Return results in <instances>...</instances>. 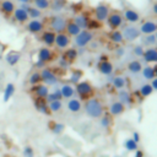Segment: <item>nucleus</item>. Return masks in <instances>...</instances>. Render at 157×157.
Listing matches in <instances>:
<instances>
[{
    "instance_id": "21",
    "label": "nucleus",
    "mask_w": 157,
    "mask_h": 157,
    "mask_svg": "<svg viewBox=\"0 0 157 157\" xmlns=\"http://www.w3.org/2000/svg\"><path fill=\"white\" fill-rule=\"evenodd\" d=\"M74 22L81 28V29H86V28H88V22H90V18L86 16V15H82V13H80V15H76L75 16V18H74Z\"/></svg>"
},
{
    "instance_id": "11",
    "label": "nucleus",
    "mask_w": 157,
    "mask_h": 157,
    "mask_svg": "<svg viewBox=\"0 0 157 157\" xmlns=\"http://www.w3.org/2000/svg\"><path fill=\"white\" fill-rule=\"evenodd\" d=\"M34 107L42 114H45V115H49L50 114V110H49V107H48V102L45 101V98L36 97L34 98Z\"/></svg>"
},
{
    "instance_id": "23",
    "label": "nucleus",
    "mask_w": 157,
    "mask_h": 157,
    "mask_svg": "<svg viewBox=\"0 0 157 157\" xmlns=\"http://www.w3.org/2000/svg\"><path fill=\"white\" fill-rule=\"evenodd\" d=\"M15 94V85L13 83H7L4 88V93H2V101L4 102H9L10 98H12V96Z\"/></svg>"
},
{
    "instance_id": "30",
    "label": "nucleus",
    "mask_w": 157,
    "mask_h": 157,
    "mask_svg": "<svg viewBox=\"0 0 157 157\" xmlns=\"http://www.w3.org/2000/svg\"><path fill=\"white\" fill-rule=\"evenodd\" d=\"M67 109H69L70 112H72V113L78 112V110L81 109V103H80V101H78V99H75V98L70 99V101L67 102Z\"/></svg>"
},
{
    "instance_id": "10",
    "label": "nucleus",
    "mask_w": 157,
    "mask_h": 157,
    "mask_svg": "<svg viewBox=\"0 0 157 157\" xmlns=\"http://www.w3.org/2000/svg\"><path fill=\"white\" fill-rule=\"evenodd\" d=\"M54 44H55L58 48H60V49L67 48L69 44H70V36L66 34V33H64V32H61V33H56Z\"/></svg>"
},
{
    "instance_id": "7",
    "label": "nucleus",
    "mask_w": 157,
    "mask_h": 157,
    "mask_svg": "<svg viewBox=\"0 0 157 157\" xmlns=\"http://www.w3.org/2000/svg\"><path fill=\"white\" fill-rule=\"evenodd\" d=\"M43 28H44V23L39 18H31L29 21H27V29L29 33L33 34L40 33L43 32Z\"/></svg>"
},
{
    "instance_id": "48",
    "label": "nucleus",
    "mask_w": 157,
    "mask_h": 157,
    "mask_svg": "<svg viewBox=\"0 0 157 157\" xmlns=\"http://www.w3.org/2000/svg\"><path fill=\"white\" fill-rule=\"evenodd\" d=\"M101 27V23H99V21H97V20H90V22H88V28H99Z\"/></svg>"
},
{
    "instance_id": "53",
    "label": "nucleus",
    "mask_w": 157,
    "mask_h": 157,
    "mask_svg": "<svg viewBox=\"0 0 157 157\" xmlns=\"http://www.w3.org/2000/svg\"><path fill=\"white\" fill-rule=\"evenodd\" d=\"M123 54H124V48H118L117 49V55L118 56H121Z\"/></svg>"
},
{
    "instance_id": "2",
    "label": "nucleus",
    "mask_w": 157,
    "mask_h": 157,
    "mask_svg": "<svg viewBox=\"0 0 157 157\" xmlns=\"http://www.w3.org/2000/svg\"><path fill=\"white\" fill-rule=\"evenodd\" d=\"M66 23L67 21L63 17V16H59V15H55L53 17H50L49 20V26H50V29L55 33H61L65 31V27H66Z\"/></svg>"
},
{
    "instance_id": "3",
    "label": "nucleus",
    "mask_w": 157,
    "mask_h": 157,
    "mask_svg": "<svg viewBox=\"0 0 157 157\" xmlns=\"http://www.w3.org/2000/svg\"><path fill=\"white\" fill-rule=\"evenodd\" d=\"M92 38H93L92 32H90L87 29H81L80 33L77 36H75V44L80 48H83L92 40Z\"/></svg>"
},
{
    "instance_id": "5",
    "label": "nucleus",
    "mask_w": 157,
    "mask_h": 157,
    "mask_svg": "<svg viewBox=\"0 0 157 157\" xmlns=\"http://www.w3.org/2000/svg\"><path fill=\"white\" fill-rule=\"evenodd\" d=\"M121 33H123V37H124V39L125 40H128V42H132V40H135V39H137L139 37H140V29L137 28V27H135V26H126L123 31H121Z\"/></svg>"
},
{
    "instance_id": "9",
    "label": "nucleus",
    "mask_w": 157,
    "mask_h": 157,
    "mask_svg": "<svg viewBox=\"0 0 157 157\" xmlns=\"http://www.w3.org/2000/svg\"><path fill=\"white\" fill-rule=\"evenodd\" d=\"M92 86L90 82L87 81H82V82H77L76 83V92L82 97V98H86L87 96H90L92 93Z\"/></svg>"
},
{
    "instance_id": "20",
    "label": "nucleus",
    "mask_w": 157,
    "mask_h": 157,
    "mask_svg": "<svg viewBox=\"0 0 157 157\" xmlns=\"http://www.w3.org/2000/svg\"><path fill=\"white\" fill-rule=\"evenodd\" d=\"M124 18L128 22L134 23V22H137L140 20V15H139L137 11H135L132 9H125V11H124Z\"/></svg>"
},
{
    "instance_id": "17",
    "label": "nucleus",
    "mask_w": 157,
    "mask_h": 157,
    "mask_svg": "<svg viewBox=\"0 0 157 157\" xmlns=\"http://www.w3.org/2000/svg\"><path fill=\"white\" fill-rule=\"evenodd\" d=\"M20 59H21V54L18 52H15V50H11L5 55V61L10 66H15L16 64H18Z\"/></svg>"
},
{
    "instance_id": "6",
    "label": "nucleus",
    "mask_w": 157,
    "mask_h": 157,
    "mask_svg": "<svg viewBox=\"0 0 157 157\" xmlns=\"http://www.w3.org/2000/svg\"><path fill=\"white\" fill-rule=\"evenodd\" d=\"M123 21H124V17H123L119 12L109 13L108 17H107V25H108L112 29H118V28L123 25Z\"/></svg>"
},
{
    "instance_id": "42",
    "label": "nucleus",
    "mask_w": 157,
    "mask_h": 157,
    "mask_svg": "<svg viewBox=\"0 0 157 157\" xmlns=\"http://www.w3.org/2000/svg\"><path fill=\"white\" fill-rule=\"evenodd\" d=\"M152 92H153V88H152V86L148 85V83L144 85V86L140 88V94H141L142 97H148Z\"/></svg>"
},
{
    "instance_id": "25",
    "label": "nucleus",
    "mask_w": 157,
    "mask_h": 157,
    "mask_svg": "<svg viewBox=\"0 0 157 157\" xmlns=\"http://www.w3.org/2000/svg\"><path fill=\"white\" fill-rule=\"evenodd\" d=\"M118 99H119V102L123 103V104H131V103H132V97H131V94H130L128 91H125V90H121V91L118 92Z\"/></svg>"
},
{
    "instance_id": "29",
    "label": "nucleus",
    "mask_w": 157,
    "mask_h": 157,
    "mask_svg": "<svg viewBox=\"0 0 157 157\" xmlns=\"http://www.w3.org/2000/svg\"><path fill=\"white\" fill-rule=\"evenodd\" d=\"M61 98H63V96H61V91H60V88H55L53 92H49V93L47 94L45 101L49 103V102H52V101H56V99L61 101Z\"/></svg>"
},
{
    "instance_id": "57",
    "label": "nucleus",
    "mask_w": 157,
    "mask_h": 157,
    "mask_svg": "<svg viewBox=\"0 0 157 157\" xmlns=\"http://www.w3.org/2000/svg\"><path fill=\"white\" fill-rule=\"evenodd\" d=\"M17 1H18V2H21V4H22V2H29V1H31V0H17Z\"/></svg>"
},
{
    "instance_id": "18",
    "label": "nucleus",
    "mask_w": 157,
    "mask_h": 157,
    "mask_svg": "<svg viewBox=\"0 0 157 157\" xmlns=\"http://www.w3.org/2000/svg\"><path fill=\"white\" fill-rule=\"evenodd\" d=\"M38 59L44 61V63H48L53 59V53L52 50L48 48V47H44V48H40L38 50Z\"/></svg>"
},
{
    "instance_id": "39",
    "label": "nucleus",
    "mask_w": 157,
    "mask_h": 157,
    "mask_svg": "<svg viewBox=\"0 0 157 157\" xmlns=\"http://www.w3.org/2000/svg\"><path fill=\"white\" fill-rule=\"evenodd\" d=\"M141 71H142V75H144V77H145L146 80H152V78L155 77L153 67H151V66H146V67L141 69Z\"/></svg>"
},
{
    "instance_id": "37",
    "label": "nucleus",
    "mask_w": 157,
    "mask_h": 157,
    "mask_svg": "<svg viewBox=\"0 0 157 157\" xmlns=\"http://www.w3.org/2000/svg\"><path fill=\"white\" fill-rule=\"evenodd\" d=\"M29 18H39L42 16V10L37 9L36 6H29V9L27 10Z\"/></svg>"
},
{
    "instance_id": "12",
    "label": "nucleus",
    "mask_w": 157,
    "mask_h": 157,
    "mask_svg": "<svg viewBox=\"0 0 157 157\" xmlns=\"http://www.w3.org/2000/svg\"><path fill=\"white\" fill-rule=\"evenodd\" d=\"M15 2L11 0H2L0 2V12L5 16H11L15 11Z\"/></svg>"
},
{
    "instance_id": "50",
    "label": "nucleus",
    "mask_w": 157,
    "mask_h": 157,
    "mask_svg": "<svg viewBox=\"0 0 157 157\" xmlns=\"http://www.w3.org/2000/svg\"><path fill=\"white\" fill-rule=\"evenodd\" d=\"M44 66H45V63H44V61H42V60H39V59L36 61V67H38V69H43Z\"/></svg>"
},
{
    "instance_id": "26",
    "label": "nucleus",
    "mask_w": 157,
    "mask_h": 157,
    "mask_svg": "<svg viewBox=\"0 0 157 157\" xmlns=\"http://www.w3.org/2000/svg\"><path fill=\"white\" fill-rule=\"evenodd\" d=\"M60 91H61L63 98H71L74 96V93H75V88L71 85H69V83L63 85L61 88H60Z\"/></svg>"
},
{
    "instance_id": "35",
    "label": "nucleus",
    "mask_w": 157,
    "mask_h": 157,
    "mask_svg": "<svg viewBox=\"0 0 157 157\" xmlns=\"http://www.w3.org/2000/svg\"><path fill=\"white\" fill-rule=\"evenodd\" d=\"M77 50L74 49V48H70V49H66V52L64 53V58L69 61H74L76 58H77Z\"/></svg>"
},
{
    "instance_id": "49",
    "label": "nucleus",
    "mask_w": 157,
    "mask_h": 157,
    "mask_svg": "<svg viewBox=\"0 0 157 157\" xmlns=\"http://www.w3.org/2000/svg\"><path fill=\"white\" fill-rule=\"evenodd\" d=\"M144 48L141 47V45H136L135 48H134V54L135 55H137V56H142V54H144Z\"/></svg>"
},
{
    "instance_id": "31",
    "label": "nucleus",
    "mask_w": 157,
    "mask_h": 157,
    "mask_svg": "<svg viewBox=\"0 0 157 157\" xmlns=\"http://www.w3.org/2000/svg\"><path fill=\"white\" fill-rule=\"evenodd\" d=\"M128 69H129V71H130V72H132V74H137V72H140V71H141L142 66H141V63H140L139 60H132V61H130V63H129Z\"/></svg>"
},
{
    "instance_id": "15",
    "label": "nucleus",
    "mask_w": 157,
    "mask_h": 157,
    "mask_svg": "<svg viewBox=\"0 0 157 157\" xmlns=\"http://www.w3.org/2000/svg\"><path fill=\"white\" fill-rule=\"evenodd\" d=\"M139 29L144 34H152L157 31V23L155 21H145Z\"/></svg>"
},
{
    "instance_id": "19",
    "label": "nucleus",
    "mask_w": 157,
    "mask_h": 157,
    "mask_svg": "<svg viewBox=\"0 0 157 157\" xmlns=\"http://www.w3.org/2000/svg\"><path fill=\"white\" fill-rule=\"evenodd\" d=\"M142 56H144V60L147 63H157V49L148 48L144 52Z\"/></svg>"
},
{
    "instance_id": "43",
    "label": "nucleus",
    "mask_w": 157,
    "mask_h": 157,
    "mask_svg": "<svg viewBox=\"0 0 157 157\" xmlns=\"http://www.w3.org/2000/svg\"><path fill=\"white\" fill-rule=\"evenodd\" d=\"M81 77H82V71H81V70H74V71L71 72V75H70V82L77 83Z\"/></svg>"
},
{
    "instance_id": "46",
    "label": "nucleus",
    "mask_w": 157,
    "mask_h": 157,
    "mask_svg": "<svg viewBox=\"0 0 157 157\" xmlns=\"http://www.w3.org/2000/svg\"><path fill=\"white\" fill-rule=\"evenodd\" d=\"M101 124L103 128H109V125L112 124V120H110V117L108 115H104L102 119H101Z\"/></svg>"
},
{
    "instance_id": "60",
    "label": "nucleus",
    "mask_w": 157,
    "mask_h": 157,
    "mask_svg": "<svg viewBox=\"0 0 157 157\" xmlns=\"http://www.w3.org/2000/svg\"><path fill=\"white\" fill-rule=\"evenodd\" d=\"M156 43H157V42H156Z\"/></svg>"
},
{
    "instance_id": "41",
    "label": "nucleus",
    "mask_w": 157,
    "mask_h": 157,
    "mask_svg": "<svg viewBox=\"0 0 157 157\" xmlns=\"http://www.w3.org/2000/svg\"><path fill=\"white\" fill-rule=\"evenodd\" d=\"M156 42H157V39H156L153 33L152 34H145V37L142 38V43L145 45H153Z\"/></svg>"
},
{
    "instance_id": "28",
    "label": "nucleus",
    "mask_w": 157,
    "mask_h": 157,
    "mask_svg": "<svg viewBox=\"0 0 157 157\" xmlns=\"http://www.w3.org/2000/svg\"><path fill=\"white\" fill-rule=\"evenodd\" d=\"M65 5H66V0H50V6L49 7H52L53 11L59 12L65 7Z\"/></svg>"
},
{
    "instance_id": "24",
    "label": "nucleus",
    "mask_w": 157,
    "mask_h": 157,
    "mask_svg": "<svg viewBox=\"0 0 157 157\" xmlns=\"http://www.w3.org/2000/svg\"><path fill=\"white\" fill-rule=\"evenodd\" d=\"M65 31H66V34H69V36H74V37H75V36H77V34L80 33L81 28H80L74 21H70V22L66 23Z\"/></svg>"
},
{
    "instance_id": "13",
    "label": "nucleus",
    "mask_w": 157,
    "mask_h": 157,
    "mask_svg": "<svg viewBox=\"0 0 157 157\" xmlns=\"http://www.w3.org/2000/svg\"><path fill=\"white\" fill-rule=\"evenodd\" d=\"M12 16H13V20L16 22H18V23H25V22H27L29 20L28 12L26 10L21 9V7H16L13 13H12Z\"/></svg>"
},
{
    "instance_id": "47",
    "label": "nucleus",
    "mask_w": 157,
    "mask_h": 157,
    "mask_svg": "<svg viewBox=\"0 0 157 157\" xmlns=\"http://www.w3.org/2000/svg\"><path fill=\"white\" fill-rule=\"evenodd\" d=\"M69 65H70V61H69V60H66L64 56L59 59V66H60V67H63V69H67V67H69Z\"/></svg>"
},
{
    "instance_id": "33",
    "label": "nucleus",
    "mask_w": 157,
    "mask_h": 157,
    "mask_svg": "<svg viewBox=\"0 0 157 157\" xmlns=\"http://www.w3.org/2000/svg\"><path fill=\"white\" fill-rule=\"evenodd\" d=\"M112 82H113L114 88H117V90H121L126 83V81H125V78L123 76H115Z\"/></svg>"
},
{
    "instance_id": "54",
    "label": "nucleus",
    "mask_w": 157,
    "mask_h": 157,
    "mask_svg": "<svg viewBox=\"0 0 157 157\" xmlns=\"http://www.w3.org/2000/svg\"><path fill=\"white\" fill-rule=\"evenodd\" d=\"M152 11H153V13L157 16V1L153 4V6H152Z\"/></svg>"
},
{
    "instance_id": "4",
    "label": "nucleus",
    "mask_w": 157,
    "mask_h": 157,
    "mask_svg": "<svg viewBox=\"0 0 157 157\" xmlns=\"http://www.w3.org/2000/svg\"><path fill=\"white\" fill-rule=\"evenodd\" d=\"M40 77H42V82H44V85H47V86H53V85H55L58 82L56 75L50 69H47V67L42 69Z\"/></svg>"
},
{
    "instance_id": "51",
    "label": "nucleus",
    "mask_w": 157,
    "mask_h": 157,
    "mask_svg": "<svg viewBox=\"0 0 157 157\" xmlns=\"http://www.w3.org/2000/svg\"><path fill=\"white\" fill-rule=\"evenodd\" d=\"M151 86H152L153 90L157 91V77H153V78H152V83H151Z\"/></svg>"
},
{
    "instance_id": "52",
    "label": "nucleus",
    "mask_w": 157,
    "mask_h": 157,
    "mask_svg": "<svg viewBox=\"0 0 157 157\" xmlns=\"http://www.w3.org/2000/svg\"><path fill=\"white\" fill-rule=\"evenodd\" d=\"M132 137H134V139H132L134 141L139 142V140H140V135H139V132H136V131H135V132H134V135H132Z\"/></svg>"
},
{
    "instance_id": "14",
    "label": "nucleus",
    "mask_w": 157,
    "mask_h": 157,
    "mask_svg": "<svg viewBox=\"0 0 157 157\" xmlns=\"http://www.w3.org/2000/svg\"><path fill=\"white\" fill-rule=\"evenodd\" d=\"M31 91L36 94V97H39V98H45L47 94L49 93V88H48V86L44 85V83H38V85L32 86Z\"/></svg>"
},
{
    "instance_id": "40",
    "label": "nucleus",
    "mask_w": 157,
    "mask_h": 157,
    "mask_svg": "<svg viewBox=\"0 0 157 157\" xmlns=\"http://www.w3.org/2000/svg\"><path fill=\"white\" fill-rule=\"evenodd\" d=\"M64 129H65V126H64L63 124H60V123H53V124H50V130H52V132L55 134V135L61 134V132L64 131Z\"/></svg>"
},
{
    "instance_id": "44",
    "label": "nucleus",
    "mask_w": 157,
    "mask_h": 157,
    "mask_svg": "<svg viewBox=\"0 0 157 157\" xmlns=\"http://www.w3.org/2000/svg\"><path fill=\"white\" fill-rule=\"evenodd\" d=\"M125 147H126L129 151H135V150L137 148V144H136V141H134L132 139H128V140L125 141Z\"/></svg>"
},
{
    "instance_id": "55",
    "label": "nucleus",
    "mask_w": 157,
    "mask_h": 157,
    "mask_svg": "<svg viewBox=\"0 0 157 157\" xmlns=\"http://www.w3.org/2000/svg\"><path fill=\"white\" fill-rule=\"evenodd\" d=\"M135 157H144V152L142 151H136Z\"/></svg>"
},
{
    "instance_id": "1",
    "label": "nucleus",
    "mask_w": 157,
    "mask_h": 157,
    "mask_svg": "<svg viewBox=\"0 0 157 157\" xmlns=\"http://www.w3.org/2000/svg\"><path fill=\"white\" fill-rule=\"evenodd\" d=\"M85 110H86V114L90 115L91 118H99L103 114V105L98 99L91 98V99L86 101Z\"/></svg>"
},
{
    "instance_id": "34",
    "label": "nucleus",
    "mask_w": 157,
    "mask_h": 157,
    "mask_svg": "<svg viewBox=\"0 0 157 157\" xmlns=\"http://www.w3.org/2000/svg\"><path fill=\"white\" fill-rule=\"evenodd\" d=\"M48 107H49L50 113H56V112H59V110L61 109L63 104H61V101L56 99V101H52V102H49V103H48Z\"/></svg>"
},
{
    "instance_id": "58",
    "label": "nucleus",
    "mask_w": 157,
    "mask_h": 157,
    "mask_svg": "<svg viewBox=\"0 0 157 157\" xmlns=\"http://www.w3.org/2000/svg\"><path fill=\"white\" fill-rule=\"evenodd\" d=\"M155 37H156V39H157V31L155 32Z\"/></svg>"
},
{
    "instance_id": "45",
    "label": "nucleus",
    "mask_w": 157,
    "mask_h": 157,
    "mask_svg": "<svg viewBox=\"0 0 157 157\" xmlns=\"http://www.w3.org/2000/svg\"><path fill=\"white\" fill-rule=\"evenodd\" d=\"M23 157H34V151L31 146H26L23 148Z\"/></svg>"
},
{
    "instance_id": "38",
    "label": "nucleus",
    "mask_w": 157,
    "mask_h": 157,
    "mask_svg": "<svg viewBox=\"0 0 157 157\" xmlns=\"http://www.w3.org/2000/svg\"><path fill=\"white\" fill-rule=\"evenodd\" d=\"M34 6L39 10H47L50 6V0H34Z\"/></svg>"
},
{
    "instance_id": "32",
    "label": "nucleus",
    "mask_w": 157,
    "mask_h": 157,
    "mask_svg": "<svg viewBox=\"0 0 157 157\" xmlns=\"http://www.w3.org/2000/svg\"><path fill=\"white\" fill-rule=\"evenodd\" d=\"M110 39H112V42H114V43H123V40H124V37H123V33H121V31H118V29H114L112 33H110Z\"/></svg>"
},
{
    "instance_id": "36",
    "label": "nucleus",
    "mask_w": 157,
    "mask_h": 157,
    "mask_svg": "<svg viewBox=\"0 0 157 157\" xmlns=\"http://www.w3.org/2000/svg\"><path fill=\"white\" fill-rule=\"evenodd\" d=\"M28 82L31 86H34V85H38L42 82V77H40V72H32L29 78H28Z\"/></svg>"
},
{
    "instance_id": "56",
    "label": "nucleus",
    "mask_w": 157,
    "mask_h": 157,
    "mask_svg": "<svg viewBox=\"0 0 157 157\" xmlns=\"http://www.w3.org/2000/svg\"><path fill=\"white\" fill-rule=\"evenodd\" d=\"M153 72H155V77H157V65L153 66Z\"/></svg>"
},
{
    "instance_id": "8",
    "label": "nucleus",
    "mask_w": 157,
    "mask_h": 157,
    "mask_svg": "<svg viewBox=\"0 0 157 157\" xmlns=\"http://www.w3.org/2000/svg\"><path fill=\"white\" fill-rule=\"evenodd\" d=\"M109 15V6L105 5V4H99L96 6L94 9V16H96V20L102 22V21H105L107 17Z\"/></svg>"
},
{
    "instance_id": "59",
    "label": "nucleus",
    "mask_w": 157,
    "mask_h": 157,
    "mask_svg": "<svg viewBox=\"0 0 157 157\" xmlns=\"http://www.w3.org/2000/svg\"><path fill=\"white\" fill-rule=\"evenodd\" d=\"M31 1H34V0H31Z\"/></svg>"
},
{
    "instance_id": "27",
    "label": "nucleus",
    "mask_w": 157,
    "mask_h": 157,
    "mask_svg": "<svg viewBox=\"0 0 157 157\" xmlns=\"http://www.w3.org/2000/svg\"><path fill=\"white\" fill-rule=\"evenodd\" d=\"M124 109H125V105L118 101V102H114V103L110 105L109 112H110L112 115H119V114H121V113L124 112Z\"/></svg>"
},
{
    "instance_id": "16",
    "label": "nucleus",
    "mask_w": 157,
    "mask_h": 157,
    "mask_svg": "<svg viewBox=\"0 0 157 157\" xmlns=\"http://www.w3.org/2000/svg\"><path fill=\"white\" fill-rule=\"evenodd\" d=\"M55 36H56V33L53 32L52 29H50V31H44V32L42 33L40 39H42V42H43L47 47H52V45H54Z\"/></svg>"
},
{
    "instance_id": "22",
    "label": "nucleus",
    "mask_w": 157,
    "mask_h": 157,
    "mask_svg": "<svg viewBox=\"0 0 157 157\" xmlns=\"http://www.w3.org/2000/svg\"><path fill=\"white\" fill-rule=\"evenodd\" d=\"M98 70H99L101 74L108 76V75H110V74L113 72V65H112L110 61H108V60H103V61L99 63V65H98Z\"/></svg>"
}]
</instances>
